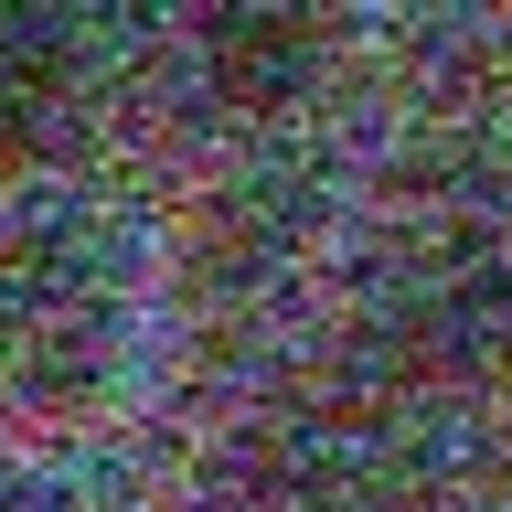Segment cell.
I'll use <instances>...</instances> for the list:
<instances>
[{
    "mask_svg": "<svg viewBox=\"0 0 512 512\" xmlns=\"http://www.w3.org/2000/svg\"><path fill=\"white\" fill-rule=\"evenodd\" d=\"M0 512H86V502H75V491H54V480H32V491H11Z\"/></svg>",
    "mask_w": 512,
    "mask_h": 512,
    "instance_id": "277c9868",
    "label": "cell"
},
{
    "mask_svg": "<svg viewBox=\"0 0 512 512\" xmlns=\"http://www.w3.org/2000/svg\"><path fill=\"white\" fill-rule=\"evenodd\" d=\"M235 512H299V502H235Z\"/></svg>",
    "mask_w": 512,
    "mask_h": 512,
    "instance_id": "5b68a950",
    "label": "cell"
},
{
    "mask_svg": "<svg viewBox=\"0 0 512 512\" xmlns=\"http://www.w3.org/2000/svg\"><path fill=\"white\" fill-rule=\"evenodd\" d=\"M310 64H320L310 11H278V0L214 11V32H203V86H214L224 107H246V118H278V107H299Z\"/></svg>",
    "mask_w": 512,
    "mask_h": 512,
    "instance_id": "7a4b0ae2",
    "label": "cell"
},
{
    "mask_svg": "<svg viewBox=\"0 0 512 512\" xmlns=\"http://www.w3.org/2000/svg\"><path fill=\"white\" fill-rule=\"evenodd\" d=\"M118 352V256L75 214H43L0 246V374L32 406H75Z\"/></svg>",
    "mask_w": 512,
    "mask_h": 512,
    "instance_id": "6da1fadb",
    "label": "cell"
},
{
    "mask_svg": "<svg viewBox=\"0 0 512 512\" xmlns=\"http://www.w3.org/2000/svg\"><path fill=\"white\" fill-rule=\"evenodd\" d=\"M75 118V43L43 11H0V160H32Z\"/></svg>",
    "mask_w": 512,
    "mask_h": 512,
    "instance_id": "3957f363",
    "label": "cell"
}]
</instances>
